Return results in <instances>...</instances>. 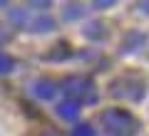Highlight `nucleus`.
<instances>
[{
	"mask_svg": "<svg viewBox=\"0 0 149 136\" xmlns=\"http://www.w3.org/2000/svg\"><path fill=\"white\" fill-rule=\"evenodd\" d=\"M144 89H147V82H144L137 72H127V74L117 77L114 82L109 84L112 97H119V99H132V101L142 99Z\"/></svg>",
	"mask_w": 149,
	"mask_h": 136,
	"instance_id": "obj_2",
	"label": "nucleus"
},
{
	"mask_svg": "<svg viewBox=\"0 0 149 136\" xmlns=\"http://www.w3.org/2000/svg\"><path fill=\"white\" fill-rule=\"evenodd\" d=\"M65 92H67V97L72 101H90V104H95L97 101V87L95 82H92L90 77H70L65 79Z\"/></svg>",
	"mask_w": 149,
	"mask_h": 136,
	"instance_id": "obj_3",
	"label": "nucleus"
},
{
	"mask_svg": "<svg viewBox=\"0 0 149 136\" xmlns=\"http://www.w3.org/2000/svg\"><path fill=\"white\" fill-rule=\"evenodd\" d=\"M10 20L15 22L20 30H30V32H47L55 27L52 17L47 15H35V12H25V10H13Z\"/></svg>",
	"mask_w": 149,
	"mask_h": 136,
	"instance_id": "obj_4",
	"label": "nucleus"
},
{
	"mask_svg": "<svg viewBox=\"0 0 149 136\" xmlns=\"http://www.w3.org/2000/svg\"><path fill=\"white\" fill-rule=\"evenodd\" d=\"M100 121L104 126L107 136H134L139 131V121L127 109H107L102 111Z\"/></svg>",
	"mask_w": 149,
	"mask_h": 136,
	"instance_id": "obj_1",
	"label": "nucleus"
},
{
	"mask_svg": "<svg viewBox=\"0 0 149 136\" xmlns=\"http://www.w3.org/2000/svg\"><path fill=\"white\" fill-rule=\"evenodd\" d=\"M57 116H60V119H65V121H74L77 116H80V104L72 101V99L57 104Z\"/></svg>",
	"mask_w": 149,
	"mask_h": 136,
	"instance_id": "obj_6",
	"label": "nucleus"
},
{
	"mask_svg": "<svg viewBox=\"0 0 149 136\" xmlns=\"http://www.w3.org/2000/svg\"><path fill=\"white\" fill-rule=\"evenodd\" d=\"M32 94L37 99H52L57 94V84L50 79H37V82H32Z\"/></svg>",
	"mask_w": 149,
	"mask_h": 136,
	"instance_id": "obj_5",
	"label": "nucleus"
},
{
	"mask_svg": "<svg viewBox=\"0 0 149 136\" xmlns=\"http://www.w3.org/2000/svg\"><path fill=\"white\" fill-rule=\"evenodd\" d=\"M3 40H5V35H3V32H0V42H3Z\"/></svg>",
	"mask_w": 149,
	"mask_h": 136,
	"instance_id": "obj_9",
	"label": "nucleus"
},
{
	"mask_svg": "<svg viewBox=\"0 0 149 136\" xmlns=\"http://www.w3.org/2000/svg\"><path fill=\"white\" fill-rule=\"evenodd\" d=\"M13 69H15V59H13L10 55L0 52V77H5V74H10Z\"/></svg>",
	"mask_w": 149,
	"mask_h": 136,
	"instance_id": "obj_7",
	"label": "nucleus"
},
{
	"mask_svg": "<svg viewBox=\"0 0 149 136\" xmlns=\"http://www.w3.org/2000/svg\"><path fill=\"white\" fill-rule=\"evenodd\" d=\"M70 136H97V134H95V129H92L90 124H77Z\"/></svg>",
	"mask_w": 149,
	"mask_h": 136,
	"instance_id": "obj_8",
	"label": "nucleus"
}]
</instances>
